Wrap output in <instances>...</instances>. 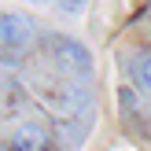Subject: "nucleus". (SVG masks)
Returning a JSON list of instances; mask_svg holds the SVG:
<instances>
[{
	"mask_svg": "<svg viewBox=\"0 0 151 151\" xmlns=\"http://www.w3.org/2000/svg\"><path fill=\"white\" fill-rule=\"evenodd\" d=\"M52 59L55 66L66 74V78H92V52L81 41H70V37H55L52 41Z\"/></svg>",
	"mask_w": 151,
	"mask_h": 151,
	"instance_id": "obj_1",
	"label": "nucleus"
},
{
	"mask_svg": "<svg viewBox=\"0 0 151 151\" xmlns=\"http://www.w3.org/2000/svg\"><path fill=\"white\" fill-rule=\"evenodd\" d=\"M0 37H4V52H7V55H15V52L33 48V41H37V26H33V19H29V15H15V11H7L4 19H0Z\"/></svg>",
	"mask_w": 151,
	"mask_h": 151,
	"instance_id": "obj_2",
	"label": "nucleus"
},
{
	"mask_svg": "<svg viewBox=\"0 0 151 151\" xmlns=\"http://www.w3.org/2000/svg\"><path fill=\"white\" fill-rule=\"evenodd\" d=\"M7 151H52V133L41 122H22L7 137Z\"/></svg>",
	"mask_w": 151,
	"mask_h": 151,
	"instance_id": "obj_3",
	"label": "nucleus"
},
{
	"mask_svg": "<svg viewBox=\"0 0 151 151\" xmlns=\"http://www.w3.org/2000/svg\"><path fill=\"white\" fill-rule=\"evenodd\" d=\"M133 81H137L144 92H151V52H147V55L137 63V78H133Z\"/></svg>",
	"mask_w": 151,
	"mask_h": 151,
	"instance_id": "obj_4",
	"label": "nucleus"
},
{
	"mask_svg": "<svg viewBox=\"0 0 151 151\" xmlns=\"http://www.w3.org/2000/svg\"><path fill=\"white\" fill-rule=\"evenodd\" d=\"M85 4H88V0H59V7H63V11H70V15H74V11H81Z\"/></svg>",
	"mask_w": 151,
	"mask_h": 151,
	"instance_id": "obj_5",
	"label": "nucleus"
}]
</instances>
